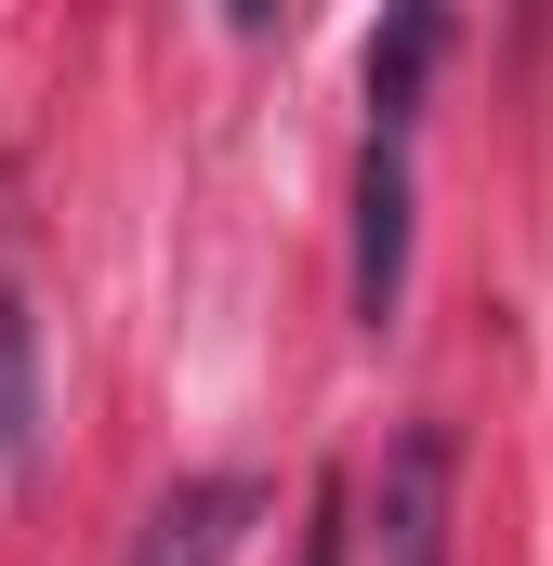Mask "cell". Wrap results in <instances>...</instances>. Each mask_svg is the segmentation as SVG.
<instances>
[{
    "label": "cell",
    "instance_id": "cell-1",
    "mask_svg": "<svg viewBox=\"0 0 553 566\" xmlns=\"http://www.w3.org/2000/svg\"><path fill=\"white\" fill-rule=\"evenodd\" d=\"M356 541H369V566H448L461 554V434L448 422H409L383 448V474L356 488Z\"/></svg>",
    "mask_w": 553,
    "mask_h": 566
},
{
    "label": "cell",
    "instance_id": "cell-2",
    "mask_svg": "<svg viewBox=\"0 0 553 566\" xmlns=\"http://www.w3.org/2000/svg\"><path fill=\"white\" fill-rule=\"evenodd\" d=\"M409 303V145L369 133V158H356V316L383 329Z\"/></svg>",
    "mask_w": 553,
    "mask_h": 566
},
{
    "label": "cell",
    "instance_id": "cell-3",
    "mask_svg": "<svg viewBox=\"0 0 553 566\" xmlns=\"http://www.w3.org/2000/svg\"><path fill=\"white\" fill-rule=\"evenodd\" d=\"M238 514H251V488H171V501L145 514L133 566H225V541H238Z\"/></svg>",
    "mask_w": 553,
    "mask_h": 566
},
{
    "label": "cell",
    "instance_id": "cell-4",
    "mask_svg": "<svg viewBox=\"0 0 553 566\" xmlns=\"http://www.w3.org/2000/svg\"><path fill=\"white\" fill-rule=\"evenodd\" d=\"M435 53H448V13H435V0H409V13L369 40V106H383V133H409V119H421V80H435Z\"/></svg>",
    "mask_w": 553,
    "mask_h": 566
},
{
    "label": "cell",
    "instance_id": "cell-5",
    "mask_svg": "<svg viewBox=\"0 0 553 566\" xmlns=\"http://www.w3.org/2000/svg\"><path fill=\"white\" fill-rule=\"evenodd\" d=\"M27 448H40V316L0 303V474H27Z\"/></svg>",
    "mask_w": 553,
    "mask_h": 566
},
{
    "label": "cell",
    "instance_id": "cell-6",
    "mask_svg": "<svg viewBox=\"0 0 553 566\" xmlns=\"http://www.w3.org/2000/svg\"><path fill=\"white\" fill-rule=\"evenodd\" d=\"M356 554V474H316V527H303V566Z\"/></svg>",
    "mask_w": 553,
    "mask_h": 566
}]
</instances>
